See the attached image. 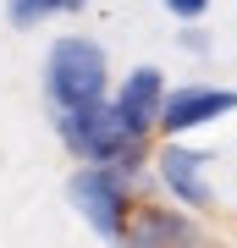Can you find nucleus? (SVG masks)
Listing matches in <instances>:
<instances>
[{"label":"nucleus","instance_id":"f257e3e1","mask_svg":"<svg viewBox=\"0 0 237 248\" xmlns=\"http://www.w3.org/2000/svg\"><path fill=\"white\" fill-rule=\"evenodd\" d=\"M55 138L78 166H122L138 177L143 160H149V138L132 133L111 99L83 105V110H55Z\"/></svg>","mask_w":237,"mask_h":248},{"label":"nucleus","instance_id":"f03ea898","mask_svg":"<svg viewBox=\"0 0 237 248\" xmlns=\"http://www.w3.org/2000/svg\"><path fill=\"white\" fill-rule=\"evenodd\" d=\"M44 99L50 110H83L111 99V55L94 33H66L44 55Z\"/></svg>","mask_w":237,"mask_h":248},{"label":"nucleus","instance_id":"7ed1b4c3","mask_svg":"<svg viewBox=\"0 0 237 248\" xmlns=\"http://www.w3.org/2000/svg\"><path fill=\"white\" fill-rule=\"evenodd\" d=\"M66 204L88 221L99 243L122 248L127 243V226H132V210H138V177L122 166H78L66 177Z\"/></svg>","mask_w":237,"mask_h":248},{"label":"nucleus","instance_id":"20e7f679","mask_svg":"<svg viewBox=\"0 0 237 248\" xmlns=\"http://www.w3.org/2000/svg\"><path fill=\"white\" fill-rule=\"evenodd\" d=\"M232 110H237V89H226V83H176V89H166L155 133L182 138V133H199V127H210Z\"/></svg>","mask_w":237,"mask_h":248},{"label":"nucleus","instance_id":"39448f33","mask_svg":"<svg viewBox=\"0 0 237 248\" xmlns=\"http://www.w3.org/2000/svg\"><path fill=\"white\" fill-rule=\"evenodd\" d=\"M155 177H160V187L171 193V204H182V210H210V204H215V193H210V149L160 143Z\"/></svg>","mask_w":237,"mask_h":248},{"label":"nucleus","instance_id":"423d86ee","mask_svg":"<svg viewBox=\"0 0 237 248\" xmlns=\"http://www.w3.org/2000/svg\"><path fill=\"white\" fill-rule=\"evenodd\" d=\"M122 248H204V232H199V221L182 204H155V199L143 204L138 199Z\"/></svg>","mask_w":237,"mask_h":248},{"label":"nucleus","instance_id":"0eeeda50","mask_svg":"<svg viewBox=\"0 0 237 248\" xmlns=\"http://www.w3.org/2000/svg\"><path fill=\"white\" fill-rule=\"evenodd\" d=\"M166 72L160 66H132L122 83H116V94H111V105L122 110V122L132 127L138 138H155V127H160V105H166Z\"/></svg>","mask_w":237,"mask_h":248},{"label":"nucleus","instance_id":"6e6552de","mask_svg":"<svg viewBox=\"0 0 237 248\" xmlns=\"http://www.w3.org/2000/svg\"><path fill=\"white\" fill-rule=\"evenodd\" d=\"M55 17V0H6V22L11 28H39V22H50Z\"/></svg>","mask_w":237,"mask_h":248},{"label":"nucleus","instance_id":"1a4fd4ad","mask_svg":"<svg viewBox=\"0 0 237 248\" xmlns=\"http://www.w3.org/2000/svg\"><path fill=\"white\" fill-rule=\"evenodd\" d=\"M160 6H166L176 22H199L204 11H210V0H160Z\"/></svg>","mask_w":237,"mask_h":248},{"label":"nucleus","instance_id":"9d476101","mask_svg":"<svg viewBox=\"0 0 237 248\" xmlns=\"http://www.w3.org/2000/svg\"><path fill=\"white\" fill-rule=\"evenodd\" d=\"M182 45L204 55V50H210V33H204V28H193V22H182Z\"/></svg>","mask_w":237,"mask_h":248},{"label":"nucleus","instance_id":"9b49d317","mask_svg":"<svg viewBox=\"0 0 237 248\" xmlns=\"http://www.w3.org/2000/svg\"><path fill=\"white\" fill-rule=\"evenodd\" d=\"M55 11H66V17H72V11H88V0H55Z\"/></svg>","mask_w":237,"mask_h":248}]
</instances>
